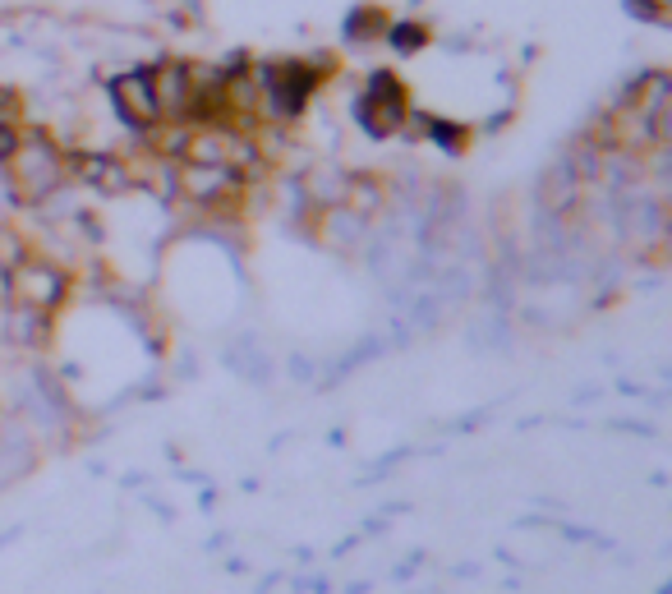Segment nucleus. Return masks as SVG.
<instances>
[{"label":"nucleus","mask_w":672,"mask_h":594,"mask_svg":"<svg viewBox=\"0 0 672 594\" xmlns=\"http://www.w3.org/2000/svg\"><path fill=\"white\" fill-rule=\"evenodd\" d=\"M0 166H5L10 194L24 207H42V203H51L69 185V153L46 129H24L19 143L5 153V162H0Z\"/></svg>","instance_id":"nucleus-1"},{"label":"nucleus","mask_w":672,"mask_h":594,"mask_svg":"<svg viewBox=\"0 0 672 594\" xmlns=\"http://www.w3.org/2000/svg\"><path fill=\"white\" fill-rule=\"evenodd\" d=\"M74 290V277L60 258L51 254H28L15 272H10V309L19 314H33V318H51Z\"/></svg>","instance_id":"nucleus-2"},{"label":"nucleus","mask_w":672,"mask_h":594,"mask_svg":"<svg viewBox=\"0 0 672 594\" xmlns=\"http://www.w3.org/2000/svg\"><path fill=\"white\" fill-rule=\"evenodd\" d=\"M171 194L198 212H236L245 203V194L254 189L249 180H240L236 171H221V166H198V162H171L166 171Z\"/></svg>","instance_id":"nucleus-3"},{"label":"nucleus","mask_w":672,"mask_h":594,"mask_svg":"<svg viewBox=\"0 0 672 594\" xmlns=\"http://www.w3.org/2000/svg\"><path fill=\"white\" fill-rule=\"evenodd\" d=\"M355 111H359V125H364L368 134L387 138V134H396V129L410 120V97H406V88L392 79V74H373L368 88H364L359 102H355Z\"/></svg>","instance_id":"nucleus-4"},{"label":"nucleus","mask_w":672,"mask_h":594,"mask_svg":"<svg viewBox=\"0 0 672 594\" xmlns=\"http://www.w3.org/2000/svg\"><path fill=\"white\" fill-rule=\"evenodd\" d=\"M111 102H115V116H120L134 134H153V129L162 125L157 93H153L147 69H129V74H120V79H111Z\"/></svg>","instance_id":"nucleus-5"},{"label":"nucleus","mask_w":672,"mask_h":594,"mask_svg":"<svg viewBox=\"0 0 672 594\" xmlns=\"http://www.w3.org/2000/svg\"><path fill=\"white\" fill-rule=\"evenodd\" d=\"M580 198H585V180L576 176L571 162H562V166H553L544 176V207L548 212H576Z\"/></svg>","instance_id":"nucleus-6"},{"label":"nucleus","mask_w":672,"mask_h":594,"mask_svg":"<svg viewBox=\"0 0 672 594\" xmlns=\"http://www.w3.org/2000/svg\"><path fill=\"white\" fill-rule=\"evenodd\" d=\"M33 254L28 236H19L15 227H0V314L10 309V272Z\"/></svg>","instance_id":"nucleus-7"},{"label":"nucleus","mask_w":672,"mask_h":594,"mask_svg":"<svg viewBox=\"0 0 672 594\" xmlns=\"http://www.w3.org/2000/svg\"><path fill=\"white\" fill-rule=\"evenodd\" d=\"M636 5H640L649 19H667V5H672V0H636Z\"/></svg>","instance_id":"nucleus-8"}]
</instances>
